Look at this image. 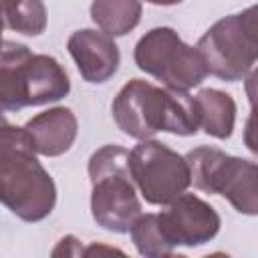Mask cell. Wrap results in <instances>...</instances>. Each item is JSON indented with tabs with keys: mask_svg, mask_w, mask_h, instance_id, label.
<instances>
[{
	"mask_svg": "<svg viewBox=\"0 0 258 258\" xmlns=\"http://www.w3.org/2000/svg\"><path fill=\"white\" fill-rule=\"evenodd\" d=\"M111 113L117 127L139 141L151 139L159 131L189 137L200 129L196 97L187 91L161 89L143 79H131L121 87Z\"/></svg>",
	"mask_w": 258,
	"mask_h": 258,
	"instance_id": "6da1fadb",
	"label": "cell"
},
{
	"mask_svg": "<svg viewBox=\"0 0 258 258\" xmlns=\"http://www.w3.org/2000/svg\"><path fill=\"white\" fill-rule=\"evenodd\" d=\"M24 127L8 121L0 137V200L22 222H40L56 206V185L36 157Z\"/></svg>",
	"mask_w": 258,
	"mask_h": 258,
	"instance_id": "7a4b0ae2",
	"label": "cell"
},
{
	"mask_svg": "<svg viewBox=\"0 0 258 258\" xmlns=\"http://www.w3.org/2000/svg\"><path fill=\"white\" fill-rule=\"evenodd\" d=\"M71 93L64 67L50 54H34L26 44L4 40L0 64V107L4 113L48 105Z\"/></svg>",
	"mask_w": 258,
	"mask_h": 258,
	"instance_id": "3957f363",
	"label": "cell"
},
{
	"mask_svg": "<svg viewBox=\"0 0 258 258\" xmlns=\"http://www.w3.org/2000/svg\"><path fill=\"white\" fill-rule=\"evenodd\" d=\"M91 214L97 226L113 234H129L141 216L137 185L129 169V151L121 145H103L89 159Z\"/></svg>",
	"mask_w": 258,
	"mask_h": 258,
	"instance_id": "277c9868",
	"label": "cell"
},
{
	"mask_svg": "<svg viewBox=\"0 0 258 258\" xmlns=\"http://www.w3.org/2000/svg\"><path fill=\"white\" fill-rule=\"evenodd\" d=\"M210 75L236 83L258 62V4L220 18L198 40Z\"/></svg>",
	"mask_w": 258,
	"mask_h": 258,
	"instance_id": "5b68a950",
	"label": "cell"
},
{
	"mask_svg": "<svg viewBox=\"0 0 258 258\" xmlns=\"http://www.w3.org/2000/svg\"><path fill=\"white\" fill-rule=\"evenodd\" d=\"M191 183L206 194L224 196L238 214L258 216V163L200 145L185 155Z\"/></svg>",
	"mask_w": 258,
	"mask_h": 258,
	"instance_id": "8992f818",
	"label": "cell"
},
{
	"mask_svg": "<svg viewBox=\"0 0 258 258\" xmlns=\"http://www.w3.org/2000/svg\"><path fill=\"white\" fill-rule=\"evenodd\" d=\"M133 58L139 71L173 91H189L210 75L198 46L185 44L171 26L145 32L135 44Z\"/></svg>",
	"mask_w": 258,
	"mask_h": 258,
	"instance_id": "52a82bcc",
	"label": "cell"
},
{
	"mask_svg": "<svg viewBox=\"0 0 258 258\" xmlns=\"http://www.w3.org/2000/svg\"><path fill=\"white\" fill-rule=\"evenodd\" d=\"M129 169L139 194L151 206H167L191 185L185 155L155 139H141L129 151Z\"/></svg>",
	"mask_w": 258,
	"mask_h": 258,
	"instance_id": "ba28073f",
	"label": "cell"
},
{
	"mask_svg": "<svg viewBox=\"0 0 258 258\" xmlns=\"http://www.w3.org/2000/svg\"><path fill=\"white\" fill-rule=\"evenodd\" d=\"M159 220L175 248L202 246L214 240L222 226L220 214L196 194H181L175 198L167 204V210L159 212Z\"/></svg>",
	"mask_w": 258,
	"mask_h": 258,
	"instance_id": "9c48e42d",
	"label": "cell"
},
{
	"mask_svg": "<svg viewBox=\"0 0 258 258\" xmlns=\"http://www.w3.org/2000/svg\"><path fill=\"white\" fill-rule=\"evenodd\" d=\"M69 54L73 56L83 81L101 85L107 83L119 69L121 54L113 36L95 28L75 30L67 40Z\"/></svg>",
	"mask_w": 258,
	"mask_h": 258,
	"instance_id": "30bf717a",
	"label": "cell"
},
{
	"mask_svg": "<svg viewBox=\"0 0 258 258\" xmlns=\"http://www.w3.org/2000/svg\"><path fill=\"white\" fill-rule=\"evenodd\" d=\"M34 151L44 157H58L67 153L79 133V121L69 107L46 109L24 123Z\"/></svg>",
	"mask_w": 258,
	"mask_h": 258,
	"instance_id": "8fae6325",
	"label": "cell"
},
{
	"mask_svg": "<svg viewBox=\"0 0 258 258\" xmlns=\"http://www.w3.org/2000/svg\"><path fill=\"white\" fill-rule=\"evenodd\" d=\"M196 97L200 129L210 137L228 139L236 125V101L230 93L220 89H202Z\"/></svg>",
	"mask_w": 258,
	"mask_h": 258,
	"instance_id": "7c38bea8",
	"label": "cell"
},
{
	"mask_svg": "<svg viewBox=\"0 0 258 258\" xmlns=\"http://www.w3.org/2000/svg\"><path fill=\"white\" fill-rule=\"evenodd\" d=\"M141 10L139 0H93L91 20L99 30L115 38L129 34L139 24Z\"/></svg>",
	"mask_w": 258,
	"mask_h": 258,
	"instance_id": "4fadbf2b",
	"label": "cell"
},
{
	"mask_svg": "<svg viewBox=\"0 0 258 258\" xmlns=\"http://www.w3.org/2000/svg\"><path fill=\"white\" fill-rule=\"evenodd\" d=\"M4 28L24 36H40L46 30V6L42 0H0Z\"/></svg>",
	"mask_w": 258,
	"mask_h": 258,
	"instance_id": "5bb4252c",
	"label": "cell"
},
{
	"mask_svg": "<svg viewBox=\"0 0 258 258\" xmlns=\"http://www.w3.org/2000/svg\"><path fill=\"white\" fill-rule=\"evenodd\" d=\"M131 240L137 248V252L145 258H161V256H171L175 252V246L169 242L159 214H141L131 230Z\"/></svg>",
	"mask_w": 258,
	"mask_h": 258,
	"instance_id": "9a60e30c",
	"label": "cell"
},
{
	"mask_svg": "<svg viewBox=\"0 0 258 258\" xmlns=\"http://www.w3.org/2000/svg\"><path fill=\"white\" fill-rule=\"evenodd\" d=\"M244 91L250 103V115L244 125V145L258 157V67L252 69L244 79Z\"/></svg>",
	"mask_w": 258,
	"mask_h": 258,
	"instance_id": "2e32d148",
	"label": "cell"
},
{
	"mask_svg": "<svg viewBox=\"0 0 258 258\" xmlns=\"http://www.w3.org/2000/svg\"><path fill=\"white\" fill-rule=\"evenodd\" d=\"M60 254H64V256H79V254H85V250H83V246H81V240H77L75 236H64V238H60L58 246L52 250V256H60Z\"/></svg>",
	"mask_w": 258,
	"mask_h": 258,
	"instance_id": "e0dca14e",
	"label": "cell"
},
{
	"mask_svg": "<svg viewBox=\"0 0 258 258\" xmlns=\"http://www.w3.org/2000/svg\"><path fill=\"white\" fill-rule=\"evenodd\" d=\"M149 4H155V6H173V4H179L183 0H145Z\"/></svg>",
	"mask_w": 258,
	"mask_h": 258,
	"instance_id": "ac0fdd59",
	"label": "cell"
}]
</instances>
